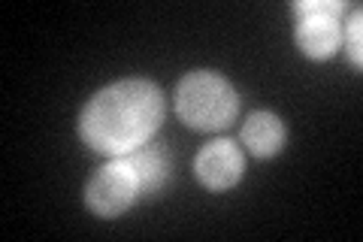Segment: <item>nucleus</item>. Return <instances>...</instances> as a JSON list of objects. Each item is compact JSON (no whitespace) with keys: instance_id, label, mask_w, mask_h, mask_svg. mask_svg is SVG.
Masks as SVG:
<instances>
[{"instance_id":"nucleus-1","label":"nucleus","mask_w":363,"mask_h":242,"mask_svg":"<svg viewBox=\"0 0 363 242\" xmlns=\"http://www.w3.org/2000/svg\"><path fill=\"white\" fill-rule=\"evenodd\" d=\"M164 91L152 79H118L100 88L79 112V136L94 152L121 158L152 143L164 124Z\"/></svg>"},{"instance_id":"nucleus-2","label":"nucleus","mask_w":363,"mask_h":242,"mask_svg":"<svg viewBox=\"0 0 363 242\" xmlns=\"http://www.w3.org/2000/svg\"><path fill=\"white\" fill-rule=\"evenodd\" d=\"M176 112L191 131H224L240 115V94L215 70H191L176 85Z\"/></svg>"},{"instance_id":"nucleus-3","label":"nucleus","mask_w":363,"mask_h":242,"mask_svg":"<svg viewBox=\"0 0 363 242\" xmlns=\"http://www.w3.org/2000/svg\"><path fill=\"white\" fill-rule=\"evenodd\" d=\"M291 9L297 16L294 40L306 57L327 61L342 49V0H297Z\"/></svg>"},{"instance_id":"nucleus-4","label":"nucleus","mask_w":363,"mask_h":242,"mask_svg":"<svg viewBox=\"0 0 363 242\" xmlns=\"http://www.w3.org/2000/svg\"><path fill=\"white\" fill-rule=\"evenodd\" d=\"M136 200H143L140 179L128 158H109L104 167L94 170V176L85 185V206L97 218H118Z\"/></svg>"},{"instance_id":"nucleus-5","label":"nucleus","mask_w":363,"mask_h":242,"mask_svg":"<svg viewBox=\"0 0 363 242\" xmlns=\"http://www.w3.org/2000/svg\"><path fill=\"white\" fill-rule=\"evenodd\" d=\"M194 176L209 191H230L245 176V155L230 136L206 143L194 158Z\"/></svg>"},{"instance_id":"nucleus-6","label":"nucleus","mask_w":363,"mask_h":242,"mask_svg":"<svg viewBox=\"0 0 363 242\" xmlns=\"http://www.w3.org/2000/svg\"><path fill=\"white\" fill-rule=\"evenodd\" d=\"M285 140H288L285 121L269 109H257L242 121L240 143L248 148V155H255V158H276L281 148H285Z\"/></svg>"},{"instance_id":"nucleus-7","label":"nucleus","mask_w":363,"mask_h":242,"mask_svg":"<svg viewBox=\"0 0 363 242\" xmlns=\"http://www.w3.org/2000/svg\"><path fill=\"white\" fill-rule=\"evenodd\" d=\"M121 158H128V164L133 167L136 172V179H140V194L143 197H155V194H161L167 188V182H169V155H167V148H157V145H140V148H133V152L128 155H121Z\"/></svg>"},{"instance_id":"nucleus-8","label":"nucleus","mask_w":363,"mask_h":242,"mask_svg":"<svg viewBox=\"0 0 363 242\" xmlns=\"http://www.w3.org/2000/svg\"><path fill=\"white\" fill-rule=\"evenodd\" d=\"M342 40H345V52H348L351 67L360 70V67H363V13H360V9L351 13L348 28L342 31Z\"/></svg>"}]
</instances>
